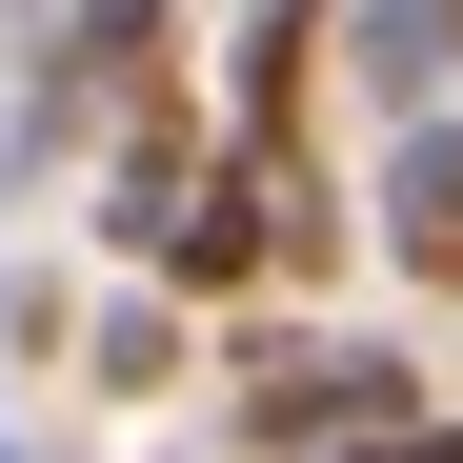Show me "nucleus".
<instances>
[{
	"instance_id": "nucleus-1",
	"label": "nucleus",
	"mask_w": 463,
	"mask_h": 463,
	"mask_svg": "<svg viewBox=\"0 0 463 463\" xmlns=\"http://www.w3.org/2000/svg\"><path fill=\"white\" fill-rule=\"evenodd\" d=\"M363 423H423V363H363V343L242 363V443H363Z\"/></svg>"
},
{
	"instance_id": "nucleus-2",
	"label": "nucleus",
	"mask_w": 463,
	"mask_h": 463,
	"mask_svg": "<svg viewBox=\"0 0 463 463\" xmlns=\"http://www.w3.org/2000/svg\"><path fill=\"white\" fill-rule=\"evenodd\" d=\"M343 61V21L323 0H262L242 21V81H222V141H262V162H302V81Z\"/></svg>"
},
{
	"instance_id": "nucleus-3",
	"label": "nucleus",
	"mask_w": 463,
	"mask_h": 463,
	"mask_svg": "<svg viewBox=\"0 0 463 463\" xmlns=\"http://www.w3.org/2000/svg\"><path fill=\"white\" fill-rule=\"evenodd\" d=\"M383 262H403V282H463V121L403 141V182H383Z\"/></svg>"
},
{
	"instance_id": "nucleus-4",
	"label": "nucleus",
	"mask_w": 463,
	"mask_h": 463,
	"mask_svg": "<svg viewBox=\"0 0 463 463\" xmlns=\"http://www.w3.org/2000/svg\"><path fill=\"white\" fill-rule=\"evenodd\" d=\"M363 61H383V81H403V101H423V81H443V61H463V0H363Z\"/></svg>"
},
{
	"instance_id": "nucleus-5",
	"label": "nucleus",
	"mask_w": 463,
	"mask_h": 463,
	"mask_svg": "<svg viewBox=\"0 0 463 463\" xmlns=\"http://www.w3.org/2000/svg\"><path fill=\"white\" fill-rule=\"evenodd\" d=\"M101 383H121V403H141V383H182V323H162V302H121V323H101Z\"/></svg>"
}]
</instances>
